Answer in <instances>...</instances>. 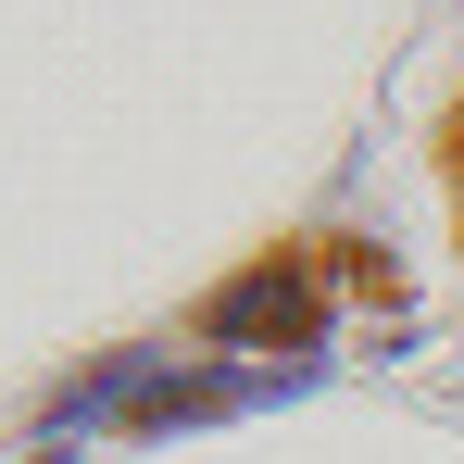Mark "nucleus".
Wrapping results in <instances>:
<instances>
[{"label": "nucleus", "mask_w": 464, "mask_h": 464, "mask_svg": "<svg viewBox=\"0 0 464 464\" xmlns=\"http://www.w3.org/2000/svg\"><path fill=\"white\" fill-rule=\"evenodd\" d=\"M201 326H214V339H238V326H251V339H314V251H289V264H251V276H238V289L201 314Z\"/></svg>", "instance_id": "f257e3e1"}, {"label": "nucleus", "mask_w": 464, "mask_h": 464, "mask_svg": "<svg viewBox=\"0 0 464 464\" xmlns=\"http://www.w3.org/2000/svg\"><path fill=\"white\" fill-rule=\"evenodd\" d=\"M452 214H464V113H452Z\"/></svg>", "instance_id": "f03ea898"}]
</instances>
